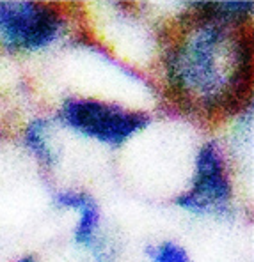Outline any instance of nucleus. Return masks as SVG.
I'll return each mask as SVG.
<instances>
[{
	"label": "nucleus",
	"mask_w": 254,
	"mask_h": 262,
	"mask_svg": "<svg viewBox=\"0 0 254 262\" xmlns=\"http://www.w3.org/2000/svg\"><path fill=\"white\" fill-rule=\"evenodd\" d=\"M231 186L224 172L221 151L210 142L199 151L196 161L194 186L188 193L176 199V204L192 213H221L228 207Z\"/></svg>",
	"instance_id": "20e7f679"
},
{
	"label": "nucleus",
	"mask_w": 254,
	"mask_h": 262,
	"mask_svg": "<svg viewBox=\"0 0 254 262\" xmlns=\"http://www.w3.org/2000/svg\"><path fill=\"white\" fill-rule=\"evenodd\" d=\"M61 25L59 14L41 4L0 2V36L11 48H43L55 39Z\"/></svg>",
	"instance_id": "7ed1b4c3"
},
{
	"label": "nucleus",
	"mask_w": 254,
	"mask_h": 262,
	"mask_svg": "<svg viewBox=\"0 0 254 262\" xmlns=\"http://www.w3.org/2000/svg\"><path fill=\"white\" fill-rule=\"evenodd\" d=\"M148 252L153 262H190L185 248L174 245V243H162L160 246L153 250L149 248Z\"/></svg>",
	"instance_id": "0eeeda50"
},
{
	"label": "nucleus",
	"mask_w": 254,
	"mask_h": 262,
	"mask_svg": "<svg viewBox=\"0 0 254 262\" xmlns=\"http://www.w3.org/2000/svg\"><path fill=\"white\" fill-rule=\"evenodd\" d=\"M169 76L187 94L206 101L237 99L249 80V48L224 27H201L169 60Z\"/></svg>",
	"instance_id": "f257e3e1"
},
{
	"label": "nucleus",
	"mask_w": 254,
	"mask_h": 262,
	"mask_svg": "<svg viewBox=\"0 0 254 262\" xmlns=\"http://www.w3.org/2000/svg\"><path fill=\"white\" fill-rule=\"evenodd\" d=\"M55 202L61 207H71L80 211V222L75 230V241L79 245L91 246L94 253L98 252L96 230L100 225V211L91 195L84 191H61L55 195Z\"/></svg>",
	"instance_id": "39448f33"
},
{
	"label": "nucleus",
	"mask_w": 254,
	"mask_h": 262,
	"mask_svg": "<svg viewBox=\"0 0 254 262\" xmlns=\"http://www.w3.org/2000/svg\"><path fill=\"white\" fill-rule=\"evenodd\" d=\"M45 128H46V122L41 121V119L30 122L29 128L25 131V144L30 151L36 154L37 160H41L45 165H52L55 161V156H53L52 149L48 147V144L45 140V135H43Z\"/></svg>",
	"instance_id": "423d86ee"
},
{
	"label": "nucleus",
	"mask_w": 254,
	"mask_h": 262,
	"mask_svg": "<svg viewBox=\"0 0 254 262\" xmlns=\"http://www.w3.org/2000/svg\"><path fill=\"white\" fill-rule=\"evenodd\" d=\"M16 262H36V259H34V257H23V259L16 260Z\"/></svg>",
	"instance_id": "6e6552de"
},
{
	"label": "nucleus",
	"mask_w": 254,
	"mask_h": 262,
	"mask_svg": "<svg viewBox=\"0 0 254 262\" xmlns=\"http://www.w3.org/2000/svg\"><path fill=\"white\" fill-rule=\"evenodd\" d=\"M61 115L69 128L110 145L123 144L149 124V117L146 114L130 112L121 106L105 105L92 99L68 101L63 106Z\"/></svg>",
	"instance_id": "f03ea898"
}]
</instances>
